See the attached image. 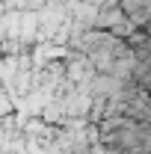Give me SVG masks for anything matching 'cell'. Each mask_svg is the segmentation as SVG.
Returning a JSON list of instances; mask_svg holds the SVG:
<instances>
[{
    "instance_id": "obj_1",
    "label": "cell",
    "mask_w": 151,
    "mask_h": 154,
    "mask_svg": "<svg viewBox=\"0 0 151 154\" xmlns=\"http://www.w3.org/2000/svg\"><path fill=\"white\" fill-rule=\"evenodd\" d=\"M83 48L89 51V59H92L98 68H104V71H110V65H113L116 59L128 54V48L122 42H116L113 36H107V33H89V36L83 38Z\"/></svg>"
}]
</instances>
